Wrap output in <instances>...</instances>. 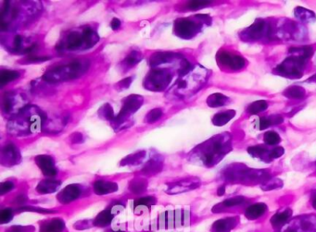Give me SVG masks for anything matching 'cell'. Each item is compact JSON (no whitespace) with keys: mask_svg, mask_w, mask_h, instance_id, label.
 I'll list each match as a JSON object with an SVG mask.
<instances>
[{"mask_svg":"<svg viewBox=\"0 0 316 232\" xmlns=\"http://www.w3.org/2000/svg\"><path fill=\"white\" fill-rule=\"evenodd\" d=\"M248 153L253 158L260 159L265 163H270L281 157L285 154V150L281 146H268L266 144H258L248 148Z\"/></svg>","mask_w":316,"mask_h":232,"instance_id":"cell-14","label":"cell"},{"mask_svg":"<svg viewBox=\"0 0 316 232\" xmlns=\"http://www.w3.org/2000/svg\"><path fill=\"white\" fill-rule=\"evenodd\" d=\"M99 117L101 119L106 120H113L115 119L114 118V113H113V109L112 106H110L109 104H106L104 106H102L99 111Z\"/></svg>","mask_w":316,"mask_h":232,"instance_id":"cell-42","label":"cell"},{"mask_svg":"<svg viewBox=\"0 0 316 232\" xmlns=\"http://www.w3.org/2000/svg\"><path fill=\"white\" fill-rule=\"evenodd\" d=\"M239 224L237 217L222 218L214 222L211 227V232H230Z\"/></svg>","mask_w":316,"mask_h":232,"instance_id":"cell-19","label":"cell"},{"mask_svg":"<svg viewBox=\"0 0 316 232\" xmlns=\"http://www.w3.org/2000/svg\"><path fill=\"white\" fill-rule=\"evenodd\" d=\"M247 201H248L247 198L244 196H235L228 198V199L225 200L223 203H221V204H218V205L215 206V207H219L218 210L215 212H221L222 209L242 205V204H246Z\"/></svg>","mask_w":316,"mask_h":232,"instance_id":"cell-32","label":"cell"},{"mask_svg":"<svg viewBox=\"0 0 316 232\" xmlns=\"http://www.w3.org/2000/svg\"><path fill=\"white\" fill-rule=\"evenodd\" d=\"M172 79L173 75L168 70L154 69L148 73L145 86L151 91H162L168 86Z\"/></svg>","mask_w":316,"mask_h":232,"instance_id":"cell-13","label":"cell"},{"mask_svg":"<svg viewBox=\"0 0 316 232\" xmlns=\"http://www.w3.org/2000/svg\"></svg>","mask_w":316,"mask_h":232,"instance_id":"cell-54","label":"cell"},{"mask_svg":"<svg viewBox=\"0 0 316 232\" xmlns=\"http://www.w3.org/2000/svg\"><path fill=\"white\" fill-rule=\"evenodd\" d=\"M209 78V71L202 66H195L176 82V92L179 93H194L201 89Z\"/></svg>","mask_w":316,"mask_h":232,"instance_id":"cell-6","label":"cell"},{"mask_svg":"<svg viewBox=\"0 0 316 232\" xmlns=\"http://www.w3.org/2000/svg\"><path fill=\"white\" fill-rule=\"evenodd\" d=\"M307 83H309V84H315V85H316V74H315V75H313L312 77L309 78V79L307 80Z\"/></svg>","mask_w":316,"mask_h":232,"instance_id":"cell-53","label":"cell"},{"mask_svg":"<svg viewBox=\"0 0 316 232\" xmlns=\"http://www.w3.org/2000/svg\"><path fill=\"white\" fill-rule=\"evenodd\" d=\"M80 193L81 190L77 185H69L59 193L58 199L63 204H68L76 200L80 196Z\"/></svg>","mask_w":316,"mask_h":232,"instance_id":"cell-20","label":"cell"},{"mask_svg":"<svg viewBox=\"0 0 316 232\" xmlns=\"http://www.w3.org/2000/svg\"><path fill=\"white\" fill-rule=\"evenodd\" d=\"M95 192L99 195L102 194H109L118 190V186L116 183H109L104 181H98L94 184Z\"/></svg>","mask_w":316,"mask_h":232,"instance_id":"cell-28","label":"cell"},{"mask_svg":"<svg viewBox=\"0 0 316 232\" xmlns=\"http://www.w3.org/2000/svg\"><path fill=\"white\" fill-rule=\"evenodd\" d=\"M236 114H237L236 110H233V109L217 113L213 116L211 120L212 124L218 127L224 126L236 117Z\"/></svg>","mask_w":316,"mask_h":232,"instance_id":"cell-27","label":"cell"},{"mask_svg":"<svg viewBox=\"0 0 316 232\" xmlns=\"http://www.w3.org/2000/svg\"><path fill=\"white\" fill-rule=\"evenodd\" d=\"M47 121V115L38 108L27 105L7 124V129L16 135L38 133Z\"/></svg>","mask_w":316,"mask_h":232,"instance_id":"cell-3","label":"cell"},{"mask_svg":"<svg viewBox=\"0 0 316 232\" xmlns=\"http://www.w3.org/2000/svg\"><path fill=\"white\" fill-rule=\"evenodd\" d=\"M230 103V98L221 93H215L207 98V105L210 107H221Z\"/></svg>","mask_w":316,"mask_h":232,"instance_id":"cell-29","label":"cell"},{"mask_svg":"<svg viewBox=\"0 0 316 232\" xmlns=\"http://www.w3.org/2000/svg\"><path fill=\"white\" fill-rule=\"evenodd\" d=\"M239 38L248 43L274 41V22L265 19H257L251 26L239 33Z\"/></svg>","mask_w":316,"mask_h":232,"instance_id":"cell-5","label":"cell"},{"mask_svg":"<svg viewBox=\"0 0 316 232\" xmlns=\"http://www.w3.org/2000/svg\"><path fill=\"white\" fill-rule=\"evenodd\" d=\"M21 97L15 93H8L7 96H4L2 100V110L4 113H11L14 110L16 104H19V98Z\"/></svg>","mask_w":316,"mask_h":232,"instance_id":"cell-30","label":"cell"},{"mask_svg":"<svg viewBox=\"0 0 316 232\" xmlns=\"http://www.w3.org/2000/svg\"><path fill=\"white\" fill-rule=\"evenodd\" d=\"M98 40L99 37L94 32V30H92L90 27H85L82 33L72 32L69 34L66 40L58 46V47L60 46L61 50L86 49L93 46L98 42Z\"/></svg>","mask_w":316,"mask_h":232,"instance_id":"cell-9","label":"cell"},{"mask_svg":"<svg viewBox=\"0 0 316 232\" xmlns=\"http://www.w3.org/2000/svg\"><path fill=\"white\" fill-rule=\"evenodd\" d=\"M142 59V54L140 52L133 51L131 52L128 56L126 57V59L122 62V66L125 70L131 69L133 66L136 65Z\"/></svg>","mask_w":316,"mask_h":232,"instance_id":"cell-34","label":"cell"},{"mask_svg":"<svg viewBox=\"0 0 316 232\" xmlns=\"http://www.w3.org/2000/svg\"><path fill=\"white\" fill-rule=\"evenodd\" d=\"M20 77V73L18 71H9V70H2L0 78H1V87L7 85L8 83L14 81Z\"/></svg>","mask_w":316,"mask_h":232,"instance_id":"cell-38","label":"cell"},{"mask_svg":"<svg viewBox=\"0 0 316 232\" xmlns=\"http://www.w3.org/2000/svg\"><path fill=\"white\" fill-rule=\"evenodd\" d=\"M222 177L228 183L261 186L272 178V174L267 169H251L245 164L234 163L225 167L222 172Z\"/></svg>","mask_w":316,"mask_h":232,"instance_id":"cell-2","label":"cell"},{"mask_svg":"<svg viewBox=\"0 0 316 232\" xmlns=\"http://www.w3.org/2000/svg\"><path fill=\"white\" fill-rule=\"evenodd\" d=\"M263 141H264V144L274 147V146H277V144L281 141V137L279 134L274 131H269L263 135Z\"/></svg>","mask_w":316,"mask_h":232,"instance_id":"cell-36","label":"cell"},{"mask_svg":"<svg viewBox=\"0 0 316 232\" xmlns=\"http://www.w3.org/2000/svg\"><path fill=\"white\" fill-rule=\"evenodd\" d=\"M218 66L225 71L236 72L247 66V59L243 56L229 50H220L216 56Z\"/></svg>","mask_w":316,"mask_h":232,"instance_id":"cell-11","label":"cell"},{"mask_svg":"<svg viewBox=\"0 0 316 232\" xmlns=\"http://www.w3.org/2000/svg\"><path fill=\"white\" fill-rule=\"evenodd\" d=\"M147 189V182L143 179H138V180H134L132 183H130V190L134 193L138 194L143 191H145Z\"/></svg>","mask_w":316,"mask_h":232,"instance_id":"cell-41","label":"cell"},{"mask_svg":"<svg viewBox=\"0 0 316 232\" xmlns=\"http://www.w3.org/2000/svg\"><path fill=\"white\" fill-rule=\"evenodd\" d=\"M267 211V205L263 203H257L248 206L245 210V217L250 220L261 218Z\"/></svg>","mask_w":316,"mask_h":232,"instance_id":"cell-23","label":"cell"},{"mask_svg":"<svg viewBox=\"0 0 316 232\" xmlns=\"http://www.w3.org/2000/svg\"><path fill=\"white\" fill-rule=\"evenodd\" d=\"M146 156L145 151H139L134 153L133 155H128L123 161L121 162L122 166L126 165H138Z\"/></svg>","mask_w":316,"mask_h":232,"instance_id":"cell-35","label":"cell"},{"mask_svg":"<svg viewBox=\"0 0 316 232\" xmlns=\"http://www.w3.org/2000/svg\"><path fill=\"white\" fill-rule=\"evenodd\" d=\"M14 188V184L13 183H3L0 186V190H1V194H5L7 191L12 190Z\"/></svg>","mask_w":316,"mask_h":232,"instance_id":"cell-47","label":"cell"},{"mask_svg":"<svg viewBox=\"0 0 316 232\" xmlns=\"http://www.w3.org/2000/svg\"><path fill=\"white\" fill-rule=\"evenodd\" d=\"M21 161V155L18 148L12 143H8L2 150V162L7 166L16 165Z\"/></svg>","mask_w":316,"mask_h":232,"instance_id":"cell-18","label":"cell"},{"mask_svg":"<svg viewBox=\"0 0 316 232\" xmlns=\"http://www.w3.org/2000/svg\"><path fill=\"white\" fill-rule=\"evenodd\" d=\"M162 162L158 157H153L145 165V167L142 169V173L146 175L156 174L162 170Z\"/></svg>","mask_w":316,"mask_h":232,"instance_id":"cell-31","label":"cell"},{"mask_svg":"<svg viewBox=\"0 0 316 232\" xmlns=\"http://www.w3.org/2000/svg\"><path fill=\"white\" fill-rule=\"evenodd\" d=\"M131 83H132V78L128 77L126 79H124L123 81H121L119 84L117 85V86L119 87L120 89H126L130 86Z\"/></svg>","mask_w":316,"mask_h":232,"instance_id":"cell-48","label":"cell"},{"mask_svg":"<svg viewBox=\"0 0 316 232\" xmlns=\"http://www.w3.org/2000/svg\"><path fill=\"white\" fill-rule=\"evenodd\" d=\"M113 215L112 213V210H105V211L100 213L98 218H96L95 220V223L96 225L99 226V227H104L108 224H110V222L113 220Z\"/></svg>","mask_w":316,"mask_h":232,"instance_id":"cell-40","label":"cell"},{"mask_svg":"<svg viewBox=\"0 0 316 232\" xmlns=\"http://www.w3.org/2000/svg\"><path fill=\"white\" fill-rule=\"evenodd\" d=\"M306 29L302 23L288 19H280L274 22L275 40H302Z\"/></svg>","mask_w":316,"mask_h":232,"instance_id":"cell-10","label":"cell"},{"mask_svg":"<svg viewBox=\"0 0 316 232\" xmlns=\"http://www.w3.org/2000/svg\"><path fill=\"white\" fill-rule=\"evenodd\" d=\"M12 218V213L9 210V209H6V210H2L1 211V216H0V219H1V222L4 224L6 222H8L10 219Z\"/></svg>","mask_w":316,"mask_h":232,"instance_id":"cell-46","label":"cell"},{"mask_svg":"<svg viewBox=\"0 0 316 232\" xmlns=\"http://www.w3.org/2000/svg\"><path fill=\"white\" fill-rule=\"evenodd\" d=\"M199 185H200V182L197 178L183 180V181H180V182L176 183L172 187H170L168 192H170V194L171 193L172 194L181 193V192H185V191H189V190L197 189V188L199 187Z\"/></svg>","mask_w":316,"mask_h":232,"instance_id":"cell-17","label":"cell"},{"mask_svg":"<svg viewBox=\"0 0 316 232\" xmlns=\"http://www.w3.org/2000/svg\"><path fill=\"white\" fill-rule=\"evenodd\" d=\"M283 182H282L280 179H278V178H271L270 180H268L266 183H263L261 186H260V188H261V190H276V189H280L283 187Z\"/></svg>","mask_w":316,"mask_h":232,"instance_id":"cell-39","label":"cell"},{"mask_svg":"<svg viewBox=\"0 0 316 232\" xmlns=\"http://www.w3.org/2000/svg\"><path fill=\"white\" fill-rule=\"evenodd\" d=\"M211 18L209 15H196L192 18H184L176 21L175 31L178 36L190 39L201 31L204 25H210Z\"/></svg>","mask_w":316,"mask_h":232,"instance_id":"cell-8","label":"cell"},{"mask_svg":"<svg viewBox=\"0 0 316 232\" xmlns=\"http://www.w3.org/2000/svg\"><path fill=\"white\" fill-rule=\"evenodd\" d=\"M278 232H316V217L304 215L289 221Z\"/></svg>","mask_w":316,"mask_h":232,"instance_id":"cell-15","label":"cell"},{"mask_svg":"<svg viewBox=\"0 0 316 232\" xmlns=\"http://www.w3.org/2000/svg\"><path fill=\"white\" fill-rule=\"evenodd\" d=\"M60 185H61L60 182L52 180V179H48V180L42 181L37 185L36 190L40 194H49V193H52V192L56 191L60 188Z\"/></svg>","mask_w":316,"mask_h":232,"instance_id":"cell-26","label":"cell"},{"mask_svg":"<svg viewBox=\"0 0 316 232\" xmlns=\"http://www.w3.org/2000/svg\"><path fill=\"white\" fill-rule=\"evenodd\" d=\"M268 106L269 104L266 100H257L248 106L247 113L250 115H258L260 113L264 112Z\"/></svg>","mask_w":316,"mask_h":232,"instance_id":"cell-33","label":"cell"},{"mask_svg":"<svg viewBox=\"0 0 316 232\" xmlns=\"http://www.w3.org/2000/svg\"><path fill=\"white\" fill-rule=\"evenodd\" d=\"M311 204L316 210V190H314L311 192Z\"/></svg>","mask_w":316,"mask_h":232,"instance_id":"cell-51","label":"cell"},{"mask_svg":"<svg viewBox=\"0 0 316 232\" xmlns=\"http://www.w3.org/2000/svg\"><path fill=\"white\" fill-rule=\"evenodd\" d=\"M143 104V97L140 95H130L128 96L123 104V107L121 109V112L119 115L113 120V128L118 127V131H119V127H122L125 122L128 120V118L137 111Z\"/></svg>","mask_w":316,"mask_h":232,"instance_id":"cell-12","label":"cell"},{"mask_svg":"<svg viewBox=\"0 0 316 232\" xmlns=\"http://www.w3.org/2000/svg\"><path fill=\"white\" fill-rule=\"evenodd\" d=\"M162 110L160 108H155L153 110H151L150 112L148 113V115L146 116V122L148 123H154L156 121L160 120L162 117Z\"/></svg>","mask_w":316,"mask_h":232,"instance_id":"cell-43","label":"cell"},{"mask_svg":"<svg viewBox=\"0 0 316 232\" xmlns=\"http://www.w3.org/2000/svg\"><path fill=\"white\" fill-rule=\"evenodd\" d=\"M63 222L61 219H53L50 223L45 224L41 232H60L63 230Z\"/></svg>","mask_w":316,"mask_h":232,"instance_id":"cell-37","label":"cell"},{"mask_svg":"<svg viewBox=\"0 0 316 232\" xmlns=\"http://www.w3.org/2000/svg\"><path fill=\"white\" fill-rule=\"evenodd\" d=\"M225 193V186H221L219 187V189L217 190V194L219 196H222Z\"/></svg>","mask_w":316,"mask_h":232,"instance_id":"cell-52","label":"cell"},{"mask_svg":"<svg viewBox=\"0 0 316 232\" xmlns=\"http://www.w3.org/2000/svg\"><path fill=\"white\" fill-rule=\"evenodd\" d=\"M154 203V198H152V197H145V198H141L139 200H137L134 203V205H135V208H139L141 206L149 207L150 205H152Z\"/></svg>","mask_w":316,"mask_h":232,"instance_id":"cell-45","label":"cell"},{"mask_svg":"<svg viewBox=\"0 0 316 232\" xmlns=\"http://www.w3.org/2000/svg\"><path fill=\"white\" fill-rule=\"evenodd\" d=\"M89 68V61L87 60H77L70 63L59 66L47 71L43 79L50 84H56L64 81L80 77Z\"/></svg>","mask_w":316,"mask_h":232,"instance_id":"cell-4","label":"cell"},{"mask_svg":"<svg viewBox=\"0 0 316 232\" xmlns=\"http://www.w3.org/2000/svg\"><path fill=\"white\" fill-rule=\"evenodd\" d=\"M291 217H292V210L289 208H286L282 211L277 212L276 214H274L271 218L270 222H271L274 230L279 231L284 226L289 222Z\"/></svg>","mask_w":316,"mask_h":232,"instance_id":"cell-21","label":"cell"},{"mask_svg":"<svg viewBox=\"0 0 316 232\" xmlns=\"http://www.w3.org/2000/svg\"><path fill=\"white\" fill-rule=\"evenodd\" d=\"M283 95L286 98L294 100V101H300L306 98L307 96V92L300 85H291L288 87L285 91L283 92Z\"/></svg>","mask_w":316,"mask_h":232,"instance_id":"cell-22","label":"cell"},{"mask_svg":"<svg viewBox=\"0 0 316 232\" xmlns=\"http://www.w3.org/2000/svg\"><path fill=\"white\" fill-rule=\"evenodd\" d=\"M295 18L302 23H311L316 21V14L306 7H296L294 9Z\"/></svg>","mask_w":316,"mask_h":232,"instance_id":"cell-24","label":"cell"},{"mask_svg":"<svg viewBox=\"0 0 316 232\" xmlns=\"http://www.w3.org/2000/svg\"><path fill=\"white\" fill-rule=\"evenodd\" d=\"M211 3L208 2V1H192L187 4V7L190 9V10H196V9H199V8H202V7H207L209 6Z\"/></svg>","mask_w":316,"mask_h":232,"instance_id":"cell-44","label":"cell"},{"mask_svg":"<svg viewBox=\"0 0 316 232\" xmlns=\"http://www.w3.org/2000/svg\"><path fill=\"white\" fill-rule=\"evenodd\" d=\"M36 165L42 170L44 175L48 177L55 176L57 174L54 159L50 155H38L35 157Z\"/></svg>","mask_w":316,"mask_h":232,"instance_id":"cell-16","label":"cell"},{"mask_svg":"<svg viewBox=\"0 0 316 232\" xmlns=\"http://www.w3.org/2000/svg\"><path fill=\"white\" fill-rule=\"evenodd\" d=\"M309 60L308 57L299 54H289V56L274 68L273 73L291 80L300 79L303 76Z\"/></svg>","mask_w":316,"mask_h":232,"instance_id":"cell-7","label":"cell"},{"mask_svg":"<svg viewBox=\"0 0 316 232\" xmlns=\"http://www.w3.org/2000/svg\"><path fill=\"white\" fill-rule=\"evenodd\" d=\"M232 135L229 133L217 134L204 141L194 150V157L199 159L204 166L211 168L221 161L232 151Z\"/></svg>","mask_w":316,"mask_h":232,"instance_id":"cell-1","label":"cell"},{"mask_svg":"<svg viewBox=\"0 0 316 232\" xmlns=\"http://www.w3.org/2000/svg\"><path fill=\"white\" fill-rule=\"evenodd\" d=\"M283 122H284V118L281 115H278V114H273L270 116L261 117L259 120V129L260 131L266 130L270 127L280 125Z\"/></svg>","mask_w":316,"mask_h":232,"instance_id":"cell-25","label":"cell"},{"mask_svg":"<svg viewBox=\"0 0 316 232\" xmlns=\"http://www.w3.org/2000/svg\"><path fill=\"white\" fill-rule=\"evenodd\" d=\"M111 26H112V28H113L114 31L118 30V29L120 28V26H121V21H120L119 19H117V18H114L113 21H112V23H111Z\"/></svg>","mask_w":316,"mask_h":232,"instance_id":"cell-50","label":"cell"},{"mask_svg":"<svg viewBox=\"0 0 316 232\" xmlns=\"http://www.w3.org/2000/svg\"><path fill=\"white\" fill-rule=\"evenodd\" d=\"M84 139H83V135L81 134H73V135L71 136V141L73 143H81L83 142Z\"/></svg>","mask_w":316,"mask_h":232,"instance_id":"cell-49","label":"cell"}]
</instances>
